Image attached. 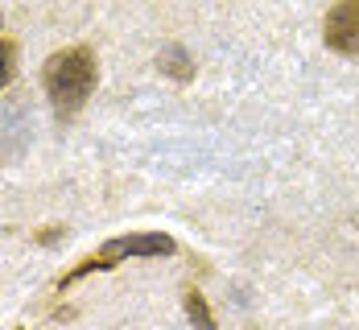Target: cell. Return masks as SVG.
<instances>
[{"mask_svg":"<svg viewBox=\"0 0 359 330\" xmlns=\"http://www.w3.org/2000/svg\"><path fill=\"white\" fill-rule=\"evenodd\" d=\"M157 67L170 74V78H178V83L194 78V62H190V54H186L182 46H165V50L157 54Z\"/></svg>","mask_w":359,"mask_h":330,"instance_id":"obj_4","label":"cell"},{"mask_svg":"<svg viewBox=\"0 0 359 330\" xmlns=\"http://www.w3.org/2000/svg\"><path fill=\"white\" fill-rule=\"evenodd\" d=\"M326 46L343 58H359V0H343L326 13L323 21Z\"/></svg>","mask_w":359,"mask_h":330,"instance_id":"obj_3","label":"cell"},{"mask_svg":"<svg viewBox=\"0 0 359 330\" xmlns=\"http://www.w3.org/2000/svg\"><path fill=\"white\" fill-rule=\"evenodd\" d=\"M95 78H100V67H95V50H91V46L58 50V54H50L46 67H41L46 95H50V104H54V111H58L62 120H71L74 111L91 99Z\"/></svg>","mask_w":359,"mask_h":330,"instance_id":"obj_1","label":"cell"},{"mask_svg":"<svg viewBox=\"0 0 359 330\" xmlns=\"http://www.w3.org/2000/svg\"><path fill=\"white\" fill-rule=\"evenodd\" d=\"M13 71H17V46L13 41H0V87L13 78Z\"/></svg>","mask_w":359,"mask_h":330,"instance_id":"obj_6","label":"cell"},{"mask_svg":"<svg viewBox=\"0 0 359 330\" xmlns=\"http://www.w3.org/2000/svg\"><path fill=\"white\" fill-rule=\"evenodd\" d=\"M186 318H190V326L194 330H215V318H211V305H207V297L198 294V289H186Z\"/></svg>","mask_w":359,"mask_h":330,"instance_id":"obj_5","label":"cell"},{"mask_svg":"<svg viewBox=\"0 0 359 330\" xmlns=\"http://www.w3.org/2000/svg\"><path fill=\"white\" fill-rule=\"evenodd\" d=\"M174 235H165V231H128V235H116V240H108L95 256L79 260L71 273L58 281V289H71L74 281H83V277H91V273H108V268H116L120 260L128 256H174Z\"/></svg>","mask_w":359,"mask_h":330,"instance_id":"obj_2","label":"cell"},{"mask_svg":"<svg viewBox=\"0 0 359 330\" xmlns=\"http://www.w3.org/2000/svg\"><path fill=\"white\" fill-rule=\"evenodd\" d=\"M0 21H4V17H0Z\"/></svg>","mask_w":359,"mask_h":330,"instance_id":"obj_7","label":"cell"}]
</instances>
